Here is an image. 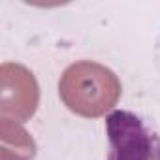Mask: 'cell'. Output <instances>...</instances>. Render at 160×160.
Wrapping results in <instances>:
<instances>
[{
	"instance_id": "obj_2",
	"label": "cell",
	"mask_w": 160,
	"mask_h": 160,
	"mask_svg": "<svg viewBox=\"0 0 160 160\" xmlns=\"http://www.w3.org/2000/svg\"><path fill=\"white\" fill-rule=\"evenodd\" d=\"M108 160H160V134L130 111H113L106 119Z\"/></svg>"
},
{
	"instance_id": "obj_1",
	"label": "cell",
	"mask_w": 160,
	"mask_h": 160,
	"mask_svg": "<svg viewBox=\"0 0 160 160\" xmlns=\"http://www.w3.org/2000/svg\"><path fill=\"white\" fill-rule=\"evenodd\" d=\"M58 94L72 113L94 119L117 104L121 81L109 68L91 60H79L64 70L58 81Z\"/></svg>"
}]
</instances>
